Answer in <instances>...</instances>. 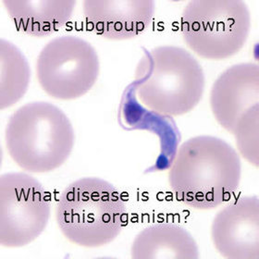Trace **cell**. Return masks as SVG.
<instances>
[{"label": "cell", "instance_id": "9c48e42d", "mask_svg": "<svg viewBox=\"0 0 259 259\" xmlns=\"http://www.w3.org/2000/svg\"><path fill=\"white\" fill-rule=\"evenodd\" d=\"M259 106V67L244 62L224 70L213 83L210 108L217 122L232 134L238 120Z\"/></svg>", "mask_w": 259, "mask_h": 259}, {"label": "cell", "instance_id": "6da1fadb", "mask_svg": "<svg viewBox=\"0 0 259 259\" xmlns=\"http://www.w3.org/2000/svg\"><path fill=\"white\" fill-rule=\"evenodd\" d=\"M242 179L237 151L216 136L199 135L184 142L168 171L176 198L198 210L214 209L231 199Z\"/></svg>", "mask_w": 259, "mask_h": 259}, {"label": "cell", "instance_id": "8992f818", "mask_svg": "<svg viewBox=\"0 0 259 259\" xmlns=\"http://www.w3.org/2000/svg\"><path fill=\"white\" fill-rule=\"evenodd\" d=\"M39 85L59 100H74L87 95L100 73L97 50L83 38L63 35L44 47L36 60Z\"/></svg>", "mask_w": 259, "mask_h": 259}, {"label": "cell", "instance_id": "7a4b0ae2", "mask_svg": "<svg viewBox=\"0 0 259 259\" xmlns=\"http://www.w3.org/2000/svg\"><path fill=\"white\" fill-rule=\"evenodd\" d=\"M205 83L204 70L189 51L160 46L146 51L137 66L135 94L152 112L179 117L199 104Z\"/></svg>", "mask_w": 259, "mask_h": 259}, {"label": "cell", "instance_id": "5bb4252c", "mask_svg": "<svg viewBox=\"0 0 259 259\" xmlns=\"http://www.w3.org/2000/svg\"><path fill=\"white\" fill-rule=\"evenodd\" d=\"M259 106L251 108L238 120L232 135L238 152L252 166L258 167Z\"/></svg>", "mask_w": 259, "mask_h": 259}, {"label": "cell", "instance_id": "4fadbf2b", "mask_svg": "<svg viewBox=\"0 0 259 259\" xmlns=\"http://www.w3.org/2000/svg\"><path fill=\"white\" fill-rule=\"evenodd\" d=\"M31 68L20 49L6 39L0 40V108L15 105L27 93Z\"/></svg>", "mask_w": 259, "mask_h": 259}, {"label": "cell", "instance_id": "277c9868", "mask_svg": "<svg viewBox=\"0 0 259 259\" xmlns=\"http://www.w3.org/2000/svg\"><path fill=\"white\" fill-rule=\"evenodd\" d=\"M126 205L110 183L97 177L74 181L60 194L56 220L70 243L85 248L113 242L126 221Z\"/></svg>", "mask_w": 259, "mask_h": 259}, {"label": "cell", "instance_id": "3957f363", "mask_svg": "<svg viewBox=\"0 0 259 259\" xmlns=\"http://www.w3.org/2000/svg\"><path fill=\"white\" fill-rule=\"evenodd\" d=\"M7 150L24 171L48 173L70 157L75 134L70 119L45 101L23 105L11 115L5 130Z\"/></svg>", "mask_w": 259, "mask_h": 259}, {"label": "cell", "instance_id": "52a82bcc", "mask_svg": "<svg viewBox=\"0 0 259 259\" xmlns=\"http://www.w3.org/2000/svg\"><path fill=\"white\" fill-rule=\"evenodd\" d=\"M51 200L43 185L32 175L9 172L0 177V244L23 247L46 230Z\"/></svg>", "mask_w": 259, "mask_h": 259}, {"label": "cell", "instance_id": "ba28073f", "mask_svg": "<svg viewBox=\"0 0 259 259\" xmlns=\"http://www.w3.org/2000/svg\"><path fill=\"white\" fill-rule=\"evenodd\" d=\"M211 239L224 258L258 259V196H239L219 211L211 225Z\"/></svg>", "mask_w": 259, "mask_h": 259}, {"label": "cell", "instance_id": "30bf717a", "mask_svg": "<svg viewBox=\"0 0 259 259\" xmlns=\"http://www.w3.org/2000/svg\"><path fill=\"white\" fill-rule=\"evenodd\" d=\"M81 9L88 27L97 35L124 41L146 31L156 4L153 0H84Z\"/></svg>", "mask_w": 259, "mask_h": 259}, {"label": "cell", "instance_id": "5b68a950", "mask_svg": "<svg viewBox=\"0 0 259 259\" xmlns=\"http://www.w3.org/2000/svg\"><path fill=\"white\" fill-rule=\"evenodd\" d=\"M250 29L251 13L242 0H192L181 17L186 46L205 60H226L237 54Z\"/></svg>", "mask_w": 259, "mask_h": 259}, {"label": "cell", "instance_id": "7c38bea8", "mask_svg": "<svg viewBox=\"0 0 259 259\" xmlns=\"http://www.w3.org/2000/svg\"><path fill=\"white\" fill-rule=\"evenodd\" d=\"M135 259H197L199 248L187 230L174 223H157L146 227L132 244Z\"/></svg>", "mask_w": 259, "mask_h": 259}, {"label": "cell", "instance_id": "8fae6325", "mask_svg": "<svg viewBox=\"0 0 259 259\" xmlns=\"http://www.w3.org/2000/svg\"><path fill=\"white\" fill-rule=\"evenodd\" d=\"M17 30L35 37H46L70 22L75 0H2Z\"/></svg>", "mask_w": 259, "mask_h": 259}]
</instances>
